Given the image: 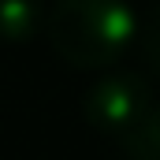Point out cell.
<instances>
[{"instance_id": "6da1fadb", "label": "cell", "mask_w": 160, "mask_h": 160, "mask_svg": "<svg viewBox=\"0 0 160 160\" xmlns=\"http://www.w3.org/2000/svg\"><path fill=\"white\" fill-rule=\"evenodd\" d=\"M45 34L63 63L78 71L116 67L138 38V15L127 0H56Z\"/></svg>"}, {"instance_id": "3957f363", "label": "cell", "mask_w": 160, "mask_h": 160, "mask_svg": "<svg viewBox=\"0 0 160 160\" xmlns=\"http://www.w3.org/2000/svg\"><path fill=\"white\" fill-rule=\"evenodd\" d=\"M45 30V8L41 0H0V41L22 45Z\"/></svg>"}, {"instance_id": "277c9868", "label": "cell", "mask_w": 160, "mask_h": 160, "mask_svg": "<svg viewBox=\"0 0 160 160\" xmlns=\"http://www.w3.org/2000/svg\"><path fill=\"white\" fill-rule=\"evenodd\" d=\"M127 160H160V101L149 104V112L134 123L123 138H116Z\"/></svg>"}, {"instance_id": "7a4b0ae2", "label": "cell", "mask_w": 160, "mask_h": 160, "mask_svg": "<svg viewBox=\"0 0 160 160\" xmlns=\"http://www.w3.org/2000/svg\"><path fill=\"white\" fill-rule=\"evenodd\" d=\"M153 104L149 82L134 71H112L101 75L86 93H82V119L89 123L97 134L123 138L134 123L142 119Z\"/></svg>"}, {"instance_id": "5b68a950", "label": "cell", "mask_w": 160, "mask_h": 160, "mask_svg": "<svg viewBox=\"0 0 160 160\" xmlns=\"http://www.w3.org/2000/svg\"><path fill=\"white\" fill-rule=\"evenodd\" d=\"M145 56H149V67L160 75V4L153 8V15L145 22Z\"/></svg>"}]
</instances>
